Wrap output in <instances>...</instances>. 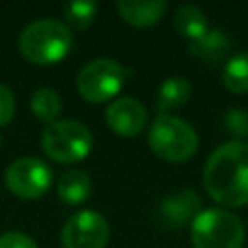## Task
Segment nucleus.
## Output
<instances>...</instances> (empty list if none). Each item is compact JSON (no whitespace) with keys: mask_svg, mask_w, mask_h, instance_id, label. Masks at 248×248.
<instances>
[{"mask_svg":"<svg viewBox=\"0 0 248 248\" xmlns=\"http://www.w3.org/2000/svg\"><path fill=\"white\" fill-rule=\"evenodd\" d=\"M207 194L225 207L248 203V145L232 140L219 145L203 167Z\"/></svg>","mask_w":248,"mask_h":248,"instance_id":"1","label":"nucleus"},{"mask_svg":"<svg viewBox=\"0 0 248 248\" xmlns=\"http://www.w3.org/2000/svg\"><path fill=\"white\" fill-rule=\"evenodd\" d=\"M72 46V31L58 19H37L29 23L19 35L21 54L39 66L60 62Z\"/></svg>","mask_w":248,"mask_h":248,"instance_id":"2","label":"nucleus"},{"mask_svg":"<svg viewBox=\"0 0 248 248\" xmlns=\"http://www.w3.org/2000/svg\"><path fill=\"white\" fill-rule=\"evenodd\" d=\"M151 151L170 163L188 161L198 149L196 130L182 118L172 114H159L147 134Z\"/></svg>","mask_w":248,"mask_h":248,"instance_id":"3","label":"nucleus"},{"mask_svg":"<svg viewBox=\"0 0 248 248\" xmlns=\"http://www.w3.org/2000/svg\"><path fill=\"white\" fill-rule=\"evenodd\" d=\"M190 236L194 248H240L244 242V225L234 213L211 207L196 215Z\"/></svg>","mask_w":248,"mask_h":248,"instance_id":"4","label":"nucleus"},{"mask_svg":"<svg viewBox=\"0 0 248 248\" xmlns=\"http://www.w3.org/2000/svg\"><path fill=\"white\" fill-rule=\"evenodd\" d=\"M41 147L56 163H78L89 155L93 134L78 120H56L43 130Z\"/></svg>","mask_w":248,"mask_h":248,"instance_id":"5","label":"nucleus"},{"mask_svg":"<svg viewBox=\"0 0 248 248\" xmlns=\"http://www.w3.org/2000/svg\"><path fill=\"white\" fill-rule=\"evenodd\" d=\"M126 83V70L112 58L87 62L76 78L78 93L91 103H103L118 95Z\"/></svg>","mask_w":248,"mask_h":248,"instance_id":"6","label":"nucleus"},{"mask_svg":"<svg viewBox=\"0 0 248 248\" xmlns=\"http://www.w3.org/2000/svg\"><path fill=\"white\" fill-rule=\"evenodd\" d=\"M4 180L12 194L23 200H33L41 198L50 188L52 170L37 157H21L8 165Z\"/></svg>","mask_w":248,"mask_h":248,"instance_id":"7","label":"nucleus"},{"mask_svg":"<svg viewBox=\"0 0 248 248\" xmlns=\"http://www.w3.org/2000/svg\"><path fill=\"white\" fill-rule=\"evenodd\" d=\"M108 236V221L93 209L74 213L60 231V242L64 248H105Z\"/></svg>","mask_w":248,"mask_h":248,"instance_id":"8","label":"nucleus"},{"mask_svg":"<svg viewBox=\"0 0 248 248\" xmlns=\"http://www.w3.org/2000/svg\"><path fill=\"white\" fill-rule=\"evenodd\" d=\"M105 120L112 132L132 138L145 128L147 110L140 101L132 97H120L108 105V108L105 110Z\"/></svg>","mask_w":248,"mask_h":248,"instance_id":"9","label":"nucleus"},{"mask_svg":"<svg viewBox=\"0 0 248 248\" xmlns=\"http://www.w3.org/2000/svg\"><path fill=\"white\" fill-rule=\"evenodd\" d=\"M200 196L194 190H180L172 196L163 198L159 203V217L167 227L180 229L196 219L200 213Z\"/></svg>","mask_w":248,"mask_h":248,"instance_id":"10","label":"nucleus"},{"mask_svg":"<svg viewBox=\"0 0 248 248\" xmlns=\"http://www.w3.org/2000/svg\"><path fill=\"white\" fill-rule=\"evenodd\" d=\"M116 10L126 23L134 27H149L163 17L167 10V2L165 0H120L116 4Z\"/></svg>","mask_w":248,"mask_h":248,"instance_id":"11","label":"nucleus"},{"mask_svg":"<svg viewBox=\"0 0 248 248\" xmlns=\"http://www.w3.org/2000/svg\"><path fill=\"white\" fill-rule=\"evenodd\" d=\"M231 37L221 29H207L200 39L192 41L188 50L205 64H219L231 52Z\"/></svg>","mask_w":248,"mask_h":248,"instance_id":"12","label":"nucleus"},{"mask_svg":"<svg viewBox=\"0 0 248 248\" xmlns=\"http://www.w3.org/2000/svg\"><path fill=\"white\" fill-rule=\"evenodd\" d=\"M190 81L182 76H170L167 78L159 89H157V95H155V108L159 110V114H167L169 110L180 107L182 103L188 101L190 97Z\"/></svg>","mask_w":248,"mask_h":248,"instance_id":"13","label":"nucleus"},{"mask_svg":"<svg viewBox=\"0 0 248 248\" xmlns=\"http://www.w3.org/2000/svg\"><path fill=\"white\" fill-rule=\"evenodd\" d=\"M56 194L68 205L83 203L91 194V178L83 170H66L58 178Z\"/></svg>","mask_w":248,"mask_h":248,"instance_id":"14","label":"nucleus"},{"mask_svg":"<svg viewBox=\"0 0 248 248\" xmlns=\"http://www.w3.org/2000/svg\"><path fill=\"white\" fill-rule=\"evenodd\" d=\"M174 29L182 37L196 41L209 29V25H207V17L202 8L194 4H184L174 12Z\"/></svg>","mask_w":248,"mask_h":248,"instance_id":"15","label":"nucleus"},{"mask_svg":"<svg viewBox=\"0 0 248 248\" xmlns=\"http://www.w3.org/2000/svg\"><path fill=\"white\" fill-rule=\"evenodd\" d=\"M29 107H31V112L46 124L56 122L60 112H62V101H60L58 93L50 87H39L31 95Z\"/></svg>","mask_w":248,"mask_h":248,"instance_id":"16","label":"nucleus"},{"mask_svg":"<svg viewBox=\"0 0 248 248\" xmlns=\"http://www.w3.org/2000/svg\"><path fill=\"white\" fill-rule=\"evenodd\" d=\"M223 85L231 93L248 91V52L234 54L227 60L223 68Z\"/></svg>","mask_w":248,"mask_h":248,"instance_id":"17","label":"nucleus"},{"mask_svg":"<svg viewBox=\"0 0 248 248\" xmlns=\"http://www.w3.org/2000/svg\"><path fill=\"white\" fill-rule=\"evenodd\" d=\"M62 14H64V19L68 21V25H72L74 29H87L91 25V21L95 19L97 4L95 2H79V0L64 2Z\"/></svg>","mask_w":248,"mask_h":248,"instance_id":"18","label":"nucleus"},{"mask_svg":"<svg viewBox=\"0 0 248 248\" xmlns=\"http://www.w3.org/2000/svg\"><path fill=\"white\" fill-rule=\"evenodd\" d=\"M223 124L227 128V132L234 138H244L248 134V112L244 108H231L225 118H223Z\"/></svg>","mask_w":248,"mask_h":248,"instance_id":"19","label":"nucleus"},{"mask_svg":"<svg viewBox=\"0 0 248 248\" xmlns=\"http://www.w3.org/2000/svg\"><path fill=\"white\" fill-rule=\"evenodd\" d=\"M16 112V99L8 85L0 83V128L10 124Z\"/></svg>","mask_w":248,"mask_h":248,"instance_id":"20","label":"nucleus"},{"mask_svg":"<svg viewBox=\"0 0 248 248\" xmlns=\"http://www.w3.org/2000/svg\"><path fill=\"white\" fill-rule=\"evenodd\" d=\"M0 248H37V242L19 231H8L0 234Z\"/></svg>","mask_w":248,"mask_h":248,"instance_id":"21","label":"nucleus"},{"mask_svg":"<svg viewBox=\"0 0 248 248\" xmlns=\"http://www.w3.org/2000/svg\"><path fill=\"white\" fill-rule=\"evenodd\" d=\"M0 147H2V136H0Z\"/></svg>","mask_w":248,"mask_h":248,"instance_id":"22","label":"nucleus"}]
</instances>
